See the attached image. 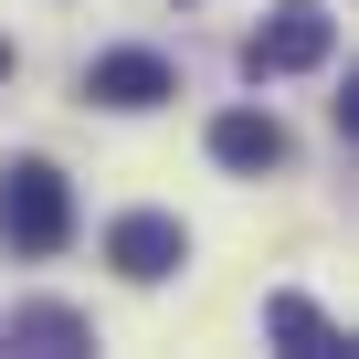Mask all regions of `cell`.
<instances>
[{"instance_id": "cell-7", "label": "cell", "mask_w": 359, "mask_h": 359, "mask_svg": "<svg viewBox=\"0 0 359 359\" xmlns=\"http://www.w3.org/2000/svg\"><path fill=\"white\" fill-rule=\"evenodd\" d=\"M264 327H275L285 348H338V327H327V317H317L306 296H275V306H264Z\"/></svg>"}, {"instance_id": "cell-1", "label": "cell", "mask_w": 359, "mask_h": 359, "mask_svg": "<svg viewBox=\"0 0 359 359\" xmlns=\"http://www.w3.org/2000/svg\"><path fill=\"white\" fill-rule=\"evenodd\" d=\"M0 233H11L22 254H64V243H74V191H64V169L22 158L11 180H0Z\"/></svg>"}, {"instance_id": "cell-3", "label": "cell", "mask_w": 359, "mask_h": 359, "mask_svg": "<svg viewBox=\"0 0 359 359\" xmlns=\"http://www.w3.org/2000/svg\"><path fill=\"white\" fill-rule=\"evenodd\" d=\"M327 43H338L327 11H275V22L243 43V64H254V74H306V64H327Z\"/></svg>"}, {"instance_id": "cell-8", "label": "cell", "mask_w": 359, "mask_h": 359, "mask_svg": "<svg viewBox=\"0 0 359 359\" xmlns=\"http://www.w3.org/2000/svg\"><path fill=\"white\" fill-rule=\"evenodd\" d=\"M0 85H11V43H0Z\"/></svg>"}, {"instance_id": "cell-2", "label": "cell", "mask_w": 359, "mask_h": 359, "mask_svg": "<svg viewBox=\"0 0 359 359\" xmlns=\"http://www.w3.org/2000/svg\"><path fill=\"white\" fill-rule=\"evenodd\" d=\"M180 254H191V233H180L169 212H127V222L106 233V264H116L127 285H158V275H180Z\"/></svg>"}, {"instance_id": "cell-6", "label": "cell", "mask_w": 359, "mask_h": 359, "mask_svg": "<svg viewBox=\"0 0 359 359\" xmlns=\"http://www.w3.org/2000/svg\"><path fill=\"white\" fill-rule=\"evenodd\" d=\"M0 338H11V348H43V359H64V348H85V317H74V306H22Z\"/></svg>"}, {"instance_id": "cell-4", "label": "cell", "mask_w": 359, "mask_h": 359, "mask_svg": "<svg viewBox=\"0 0 359 359\" xmlns=\"http://www.w3.org/2000/svg\"><path fill=\"white\" fill-rule=\"evenodd\" d=\"M85 95H95V106H127V116H137V106H158V95H180V74H169L158 53H95V74H85Z\"/></svg>"}, {"instance_id": "cell-5", "label": "cell", "mask_w": 359, "mask_h": 359, "mask_svg": "<svg viewBox=\"0 0 359 359\" xmlns=\"http://www.w3.org/2000/svg\"><path fill=\"white\" fill-rule=\"evenodd\" d=\"M212 158L222 169H285V127L264 106H233V116H212Z\"/></svg>"}]
</instances>
